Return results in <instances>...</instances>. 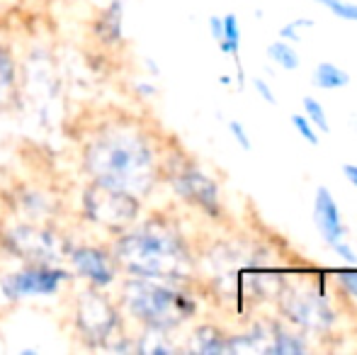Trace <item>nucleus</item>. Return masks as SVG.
Segmentation results:
<instances>
[{
	"instance_id": "obj_1",
	"label": "nucleus",
	"mask_w": 357,
	"mask_h": 355,
	"mask_svg": "<svg viewBox=\"0 0 357 355\" xmlns=\"http://www.w3.org/2000/svg\"><path fill=\"white\" fill-rule=\"evenodd\" d=\"M85 168L93 180L144 197L155 183V161L149 142L132 129H105L85 149Z\"/></svg>"
},
{
	"instance_id": "obj_2",
	"label": "nucleus",
	"mask_w": 357,
	"mask_h": 355,
	"mask_svg": "<svg viewBox=\"0 0 357 355\" xmlns=\"http://www.w3.org/2000/svg\"><path fill=\"white\" fill-rule=\"evenodd\" d=\"M114 263L137 278L168 280V282L185 280L192 270V258L183 239L155 224L124 234L114 243Z\"/></svg>"
},
{
	"instance_id": "obj_3",
	"label": "nucleus",
	"mask_w": 357,
	"mask_h": 355,
	"mask_svg": "<svg viewBox=\"0 0 357 355\" xmlns=\"http://www.w3.org/2000/svg\"><path fill=\"white\" fill-rule=\"evenodd\" d=\"M124 304L149 328L170 331L195 314V302L168 280L137 278L124 285Z\"/></svg>"
},
{
	"instance_id": "obj_4",
	"label": "nucleus",
	"mask_w": 357,
	"mask_h": 355,
	"mask_svg": "<svg viewBox=\"0 0 357 355\" xmlns=\"http://www.w3.org/2000/svg\"><path fill=\"white\" fill-rule=\"evenodd\" d=\"M139 197L132 192H124L107 183L95 180L83 192V212L93 224H100L112 232H124L132 227L139 217Z\"/></svg>"
},
{
	"instance_id": "obj_5",
	"label": "nucleus",
	"mask_w": 357,
	"mask_h": 355,
	"mask_svg": "<svg viewBox=\"0 0 357 355\" xmlns=\"http://www.w3.org/2000/svg\"><path fill=\"white\" fill-rule=\"evenodd\" d=\"M5 246L17 258L32 263H54L61 256H68V243L61 234L52 232L39 224H20L5 234Z\"/></svg>"
},
{
	"instance_id": "obj_6",
	"label": "nucleus",
	"mask_w": 357,
	"mask_h": 355,
	"mask_svg": "<svg viewBox=\"0 0 357 355\" xmlns=\"http://www.w3.org/2000/svg\"><path fill=\"white\" fill-rule=\"evenodd\" d=\"M68 273L49 263H32V266L17 270L3 280V292L10 299H27V297H52L59 292Z\"/></svg>"
},
{
	"instance_id": "obj_7",
	"label": "nucleus",
	"mask_w": 357,
	"mask_h": 355,
	"mask_svg": "<svg viewBox=\"0 0 357 355\" xmlns=\"http://www.w3.org/2000/svg\"><path fill=\"white\" fill-rule=\"evenodd\" d=\"M75 324H78V331L83 333L85 341L102 346L119 328V317L105 294H100L98 289H90L78 302Z\"/></svg>"
},
{
	"instance_id": "obj_8",
	"label": "nucleus",
	"mask_w": 357,
	"mask_h": 355,
	"mask_svg": "<svg viewBox=\"0 0 357 355\" xmlns=\"http://www.w3.org/2000/svg\"><path fill=\"white\" fill-rule=\"evenodd\" d=\"M173 188L178 190L185 199H190L192 204L202 207L209 217H219L221 214L216 183L207 176V173L199 171V168H195V166L180 168V171L173 176Z\"/></svg>"
},
{
	"instance_id": "obj_9",
	"label": "nucleus",
	"mask_w": 357,
	"mask_h": 355,
	"mask_svg": "<svg viewBox=\"0 0 357 355\" xmlns=\"http://www.w3.org/2000/svg\"><path fill=\"white\" fill-rule=\"evenodd\" d=\"M326 294L311 289H289L284 294V309L296 324L309 328H328L333 322V312L328 309Z\"/></svg>"
},
{
	"instance_id": "obj_10",
	"label": "nucleus",
	"mask_w": 357,
	"mask_h": 355,
	"mask_svg": "<svg viewBox=\"0 0 357 355\" xmlns=\"http://www.w3.org/2000/svg\"><path fill=\"white\" fill-rule=\"evenodd\" d=\"M75 273L88 280L93 287H107L114 282V263L105 251L93 246H80L68 251Z\"/></svg>"
},
{
	"instance_id": "obj_11",
	"label": "nucleus",
	"mask_w": 357,
	"mask_h": 355,
	"mask_svg": "<svg viewBox=\"0 0 357 355\" xmlns=\"http://www.w3.org/2000/svg\"><path fill=\"white\" fill-rule=\"evenodd\" d=\"M314 222H316V229H319V234L324 236V241L328 243V246L338 243L340 239L345 236L343 219H340L338 204H335V199H333V195H331V190H326V188L316 190Z\"/></svg>"
},
{
	"instance_id": "obj_12",
	"label": "nucleus",
	"mask_w": 357,
	"mask_h": 355,
	"mask_svg": "<svg viewBox=\"0 0 357 355\" xmlns=\"http://www.w3.org/2000/svg\"><path fill=\"white\" fill-rule=\"evenodd\" d=\"M221 22H224V32H221V39H219V49L224 54H229V56H234L236 61V71H238V86H243L245 83V76H243V68H241V24H238V17H236L234 13L224 15L221 17Z\"/></svg>"
},
{
	"instance_id": "obj_13",
	"label": "nucleus",
	"mask_w": 357,
	"mask_h": 355,
	"mask_svg": "<svg viewBox=\"0 0 357 355\" xmlns=\"http://www.w3.org/2000/svg\"><path fill=\"white\" fill-rule=\"evenodd\" d=\"M122 20H124V5L122 0H112L109 8L98 20V34L105 44H117L122 39Z\"/></svg>"
},
{
	"instance_id": "obj_14",
	"label": "nucleus",
	"mask_w": 357,
	"mask_h": 355,
	"mask_svg": "<svg viewBox=\"0 0 357 355\" xmlns=\"http://www.w3.org/2000/svg\"><path fill=\"white\" fill-rule=\"evenodd\" d=\"M195 351L204 355H216L229 351V338L221 331H216L214 326H202L195 333Z\"/></svg>"
},
{
	"instance_id": "obj_15",
	"label": "nucleus",
	"mask_w": 357,
	"mask_h": 355,
	"mask_svg": "<svg viewBox=\"0 0 357 355\" xmlns=\"http://www.w3.org/2000/svg\"><path fill=\"white\" fill-rule=\"evenodd\" d=\"M350 83V76L338 68L335 63H319L314 71V86L316 88H324V90H335V88H345Z\"/></svg>"
},
{
	"instance_id": "obj_16",
	"label": "nucleus",
	"mask_w": 357,
	"mask_h": 355,
	"mask_svg": "<svg viewBox=\"0 0 357 355\" xmlns=\"http://www.w3.org/2000/svg\"><path fill=\"white\" fill-rule=\"evenodd\" d=\"M304 351H306V343L284 331H275L273 343L265 348V353H275V355H299Z\"/></svg>"
},
{
	"instance_id": "obj_17",
	"label": "nucleus",
	"mask_w": 357,
	"mask_h": 355,
	"mask_svg": "<svg viewBox=\"0 0 357 355\" xmlns=\"http://www.w3.org/2000/svg\"><path fill=\"white\" fill-rule=\"evenodd\" d=\"M13 90H15V61L0 47V107L10 100Z\"/></svg>"
},
{
	"instance_id": "obj_18",
	"label": "nucleus",
	"mask_w": 357,
	"mask_h": 355,
	"mask_svg": "<svg viewBox=\"0 0 357 355\" xmlns=\"http://www.w3.org/2000/svg\"><path fill=\"white\" fill-rule=\"evenodd\" d=\"M268 54H270V59L278 63V66L287 68V71H296V68H299V54H296L294 47H291V44H287L284 39H282V42L270 44Z\"/></svg>"
},
{
	"instance_id": "obj_19",
	"label": "nucleus",
	"mask_w": 357,
	"mask_h": 355,
	"mask_svg": "<svg viewBox=\"0 0 357 355\" xmlns=\"http://www.w3.org/2000/svg\"><path fill=\"white\" fill-rule=\"evenodd\" d=\"M316 3H321L326 10H331L335 17L357 22V5L355 3H348V0H316Z\"/></svg>"
},
{
	"instance_id": "obj_20",
	"label": "nucleus",
	"mask_w": 357,
	"mask_h": 355,
	"mask_svg": "<svg viewBox=\"0 0 357 355\" xmlns=\"http://www.w3.org/2000/svg\"><path fill=\"white\" fill-rule=\"evenodd\" d=\"M304 109H306V117H309L311 124H316V129H321V132H328V117H326L324 107H321L319 100L314 98H304Z\"/></svg>"
},
{
	"instance_id": "obj_21",
	"label": "nucleus",
	"mask_w": 357,
	"mask_h": 355,
	"mask_svg": "<svg viewBox=\"0 0 357 355\" xmlns=\"http://www.w3.org/2000/svg\"><path fill=\"white\" fill-rule=\"evenodd\" d=\"M311 27H314V20H309V17L291 20L289 24H284V27L280 29V37H282L284 42H299L301 29H311Z\"/></svg>"
},
{
	"instance_id": "obj_22",
	"label": "nucleus",
	"mask_w": 357,
	"mask_h": 355,
	"mask_svg": "<svg viewBox=\"0 0 357 355\" xmlns=\"http://www.w3.org/2000/svg\"><path fill=\"white\" fill-rule=\"evenodd\" d=\"M291 124H294V129L301 134V137L306 139L309 144H319V134H316L314 124L309 122V117H304V114H291Z\"/></svg>"
},
{
	"instance_id": "obj_23",
	"label": "nucleus",
	"mask_w": 357,
	"mask_h": 355,
	"mask_svg": "<svg viewBox=\"0 0 357 355\" xmlns=\"http://www.w3.org/2000/svg\"><path fill=\"white\" fill-rule=\"evenodd\" d=\"M229 132L234 134V139L238 142V146L241 149H245V151H250V139H248V132L243 129V124L241 122H229Z\"/></svg>"
},
{
	"instance_id": "obj_24",
	"label": "nucleus",
	"mask_w": 357,
	"mask_h": 355,
	"mask_svg": "<svg viewBox=\"0 0 357 355\" xmlns=\"http://www.w3.org/2000/svg\"><path fill=\"white\" fill-rule=\"evenodd\" d=\"M338 278H340V285L357 299V270H343Z\"/></svg>"
},
{
	"instance_id": "obj_25",
	"label": "nucleus",
	"mask_w": 357,
	"mask_h": 355,
	"mask_svg": "<svg viewBox=\"0 0 357 355\" xmlns=\"http://www.w3.org/2000/svg\"><path fill=\"white\" fill-rule=\"evenodd\" d=\"M331 248H333V251H335V253H338V256H340V258H343V261H348V263H355V261H357L355 251H353V248H350V246H348V243H345V241H343V239H340V241H338V243H333V246H331Z\"/></svg>"
},
{
	"instance_id": "obj_26",
	"label": "nucleus",
	"mask_w": 357,
	"mask_h": 355,
	"mask_svg": "<svg viewBox=\"0 0 357 355\" xmlns=\"http://www.w3.org/2000/svg\"><path fill=\"white\" fill-rule=\"evenodd\" d=\"M253 86H255V90H258V95L265 100V103H270V105H275V103H278V98H275L273 88H270L265 81H253Z\"/></svg>"
},
{
	"instance_id": "obj_27",
	"label": "nucleus",
	"mask_w": 357,
	"mask_h": 355,
	"mask_svg": "<svg viewBox=\"0 0 357 355\" xmlns=\"http://www.w3.org/2000/svg\"><path fill=\"white\" fill-rule=\"evenodd\" d=\"M209 32H212V37L219 42L221 39V32H224V22H221V17H209Z\"/></svg>"
},
{
	"instance_id": "obj_28",
	"label": "nucleus",
	"mask_w": 357,
	"mask_h": 355,
	"mask_svg": "<svg viewBox=\"0 0 357 355\" xmlns=\"http://www.w3.org/2000/svg\"><path fill=\"white\" fill-rule=\"evenodd\" d=\"M343 176L350 180V185H355V188H357V166H353V163H345Z\"/></svg>"
}]
</instances>
